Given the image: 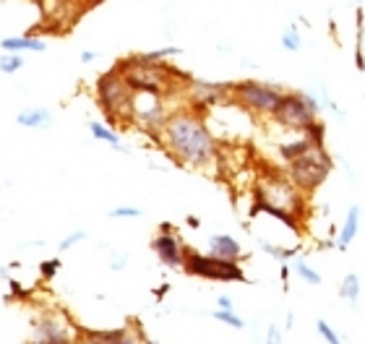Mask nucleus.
<instances>
[{"mask_svg":"<svg viewBox=\"0 0 365 344\" xmlns=\"http://www.w3.org/2000/svg\"><path fill=\"white\" fill-rule=\"evenodd\" d=\"M316 110L305 102L303 92H292V94H284V100H282L279 110L274 113V120L279 123L282 128L287 130H300L303 133L311 123H316Z\"/></svg>","mask_w":365,"mask_h":344,"instance_id":"8","label":"nucleus"},{"mask_svg":"<svg viewBox=\"0 0 365 344\" xmlns=\"http://www.w3.org/2000/svg\"><path fill=\"white\" fill-rule=\"evenodd\" d=\"M160 138L180 165L204 170L217 160V141L196 110H180L170 115L160 130Z\"/></svg>","mask_w":365,"mask_h":344,"instance_id":"1","label":"nucleus"},{"mask_svg":"<svg viewBox=\"0 0 365 344\" xmlns=\"http://www.w3.org/2000/svg\"><path fill=\"white\" fill-rule=\"evenodd\" d=\"M214 318L220 323H227V326H232V329H245V321L240 318V316H235L232 311H225V308H220L217 313H214Z\"/></svg>","mask_w":365,"mask_h":344,"instance_id":"23","label":"nucleus"},{"mask_svg":"<svg viewBox=\"0 0 365 344\" xmlns=\"http://www.w3.org/2000/svg\"><path fill=\"white\" fill-rule=\"evenodd\" d=\"M81 240H86L84 229H76V232H71L68 237H63V240H61V251H68V248H73V245L81 243Z\"/></svg>","mask_w":365,"mask_h":344,"instance_id":"30","label":"nucleus"},{"mask_svg":"<svg viewBox=\"0 0 365 344\" xmlns=\"http://www.w3.org/2000/svg\"><path fill=\"white\" fill-rule=\"evenodd\" d=\"M58 271H61V259L42 261V266H39V274H42V279H53Z\"/></svg>","mask_w":365,"mask_h":344,"instance_id":"29","label":"nucleus"},{"mask_svg":"<svg viewBox=\"0 0 365 344\" xmlns=\"http://www.w3.org/2000/svg\"><path fill=\"white\" fill-rule=\"evenodd\" d=\"M125 331L110 329V331H81L78 344H123Z\"/></svg>","mask_w":365,"mask_h":344,"instance_id":"15","label":"nucleus"},{"mask_svg":"<svg viewBox=\"0 0 365 344\" xmlns=\"http://www.w3.org/2000/svg\"><path fill=\"white\" fill-rule=\"evenodd\" d=\"M99 3H105V0H86V6H99Z\"/></svg>","mask_w":365,"mask_h":344,"instance_id":"36","label":"nucleus"},{"mask_svg":"<svg viewBox=\"0 0 365 344\" xmlns=\"http://www.w3.org/2000/svg\"><path fill=\"white\" fill-rule=\"evenodd\" d=\"M209 253L212 256H220V259H227V261H240L243 259V248L237 243L232 235H212L209 237Z\"/></svg>","mask_w":365,"mask_h":344,"instance_id":"12","label":"nucleus"},{"mask_svg":"<svg viewBox=\"0 0 365 344\" xmlns=\"http://www.w3.org/2000/svg\"><path fill=\"white\" fill-rule=\"evenodd\" d=\"M300 45H303L300 31H297L295 24H289L287 29L282 31V47H284V50H289V53H297V50H300Z\"/></svg>","mask_w":365,"mask_h":344,"instance_id":"20","label":"nucleus"},{"mask_svg":"<svg viewBox=\"0 0 365 344\" xmlns=\"http://www.w3.org/2000/svg\"><path fill=\"white\" fill-rule=\"evenodd\" d=\"M329 172H331V157L327 154V149H311L303 157L287 162V175L305 193H311L319 185H324Z\"/></svg>","mask_w":365,"mask_h":344,"instance_id":"5","label":"nucleus"},{"mask_svg":"<svg viewBox=\"0 0 365 344\" xmlns=\"http://www.w3.org/2000/svg\"><path fill=\"white\" fill-rule=\"evenodd\" d=\"M261 248H264L267 253H272V256L279 261V264H287V261L292 259V251H284V248H274V245L267 243V240H261Z\"/></svg>","mask_w":365,"mask_h":344,"instance_id":"27","label":"nucleus"},{"mask_svg":"<svg viewBox=\"0 0 365 344\" xmlns=\"http://www.w3.org/2000/svg\"><path fill=\"white\" fill-rule=\"evenodd\" d=\"M267 344H282V331H279V326H269V331H267Z\"/></svg>","mask_w":365,"mask_h":344,"instance_id":"31","label":"nucleus"},{"mask_svg":"<svg viewBox=\"0 0 365 344\" xmlns=\"http://www.w3.org/2000/svg\"><path fill=\"white\" fill-rule=\"evenodd\" d=\"M190 102L196 108H214L225 100L227 94H232V84H209V81H190L188 84Z\"/></svg>","mask_w":365,"mask_h":344,"instance_id":"11","label":"nucleus"},{"mask_svg":"<svg viewBox=\"0 0 365 344\" xmlns=\"http://www.w3.org/2000/svg\"><path fill=\"white\" fill-rule=\"evenodd\" d=\"M358 227H360V209L358 207H350V212H347V217H344V224H342V232H339V251H344L347 245L355 240V235H358Z\"/></svg>","mask_w":365,"mask_h":344,"instance_id":"16","label":"nucleus"},{"mask_svg":"<svg viewBox=\"0 0 365 344\" xmlns=\"http://www.w3.org/2000/svg\"><path fill=\"white\" fill-rule=\"evenodd\" d=\"M24 61H21V53H6L3 55V73H16V71L21 68Z\"/></svg>","mask_w":365,"mask_h":344,"instance_id":"24","label":"nucleus"},{"mask_svg":"<svg viewBox=\"0 0 365 344\" xmlns=\"http://www.w3.org/2000/svg\"><path fill=\"white\" fill-rule=\"evenodd\" d=\"M316 329H319V334L324 337V342H327V344H342V339L336 337V331L331 329V326H329V323L324 321V318H321V321L316 323Z\"/></svg>","mask_w":365,"mask_h":344,"instance_id":"26","label":"nucleus"},{"mask_svg":"<svg viewBox=\"0 0 365 344\" xmlns=\"http://www.w3.org/2000/svg\"><path fill=\"white\" fill-rule=\"evenodd\" d=\"M339 295H342V300H347L352 308L358 306V298H360V279L358 274H347L342 279V287H339Z\"/></svg>","mask_w":365,"mask_h":344,"instance_id":"19","label":"nucleus"},{"mask_svg":"<svg viewBox=\"0 0 365 344\" xmlns=\"http://www.w3.org/2000/svg\"><path fill=\"white\" fill-rule=\"evenodd\" d=\"M144 344H157V342H152V339H146V342Z\"/></svg>","mask_w":365,"mask_h":344,"instance_id":"37","label":"nucleus"},{"mask_svg":"<svg viewBox=\"0 0 365 344\" xmlns=\"http://www.w3.org/2000/svg\"><path fill=\"white\" fill-rule=\"evenodd\" d=\"M152 248L157 253V259L170 269H180L185 264V256H188V248L180 243V237L175 232H162L160 229V235L154 237Z\"/></svg>","mask_w":365,"mask_h":344,"instance_id":"10","label":"nucleus"},{"mask_svg":"<svg viewBox=\"0 0 365 344\" xmlns=\"http://www.w3.org/2000/svg\"><path fill=\"white\" fill-rule=\"evenodd\" d=\"M89 128H91V136L97 138V141H107V144H113V146H118V149H123V146H120V136H118L113 128H107L105 123L91 120ZM123 152H128V149H123Z\"/></svg>","mask_w":365,"mask_h":344,"instance_id":"18","label":"nucleus"},{"mask_svg":"<svg viewBox=\"0 0 365 344\" xmlns=\"http://www.w3.org/2000/svg\"><path fill=\"white\" fill-rule=\"evenodd\" d=\"M73 342V331L63 313H47L39 321H34L29 344H71Z\"/></svg>","mask_w":365,"mask_h":344,"instance_id":"9","label":"nucleus"},{"mask_svg":"<svg viewBox=\"0 0 365 344\" xmlns=\"http://www.w3.org/2000/svg\"><path fill=\"white\" fill-rule=\"evenodd\" d=\"M144 342H146L144 334H128V331H125V339H123V344H144Z\"/></svg>","mask_w":365,"mask_h":344,"instance_id":"32","label":"nucleus"},{"mask_svg":"<svg viewBox=\"0 0 365 344\" xmlns=\"http://www.w3.org/2000/svg\"><path fill=\"white\" fill-rule=\"evenodd\" d=\"M303 133H305L308 138H311V144L316 146V149H324V138H327V128H324V125H321L319 120L311 123V125H308V128H305Z\"/></svg>","mask_w":365,"mask_h":344,"instance_id":"22","label":"nucleus"},{"mask_svg":"<svg viewBox=\"0 0 365 344\" xmlns=\"http://www.w3.org/2000/svg\"><path fill=\"white\" fill-rule=\"evenodd\" d=\"M16 123L24 128H47L53 123V113L47 108H26L16 115Z\"/></svg>","mask_w":365,"mask_h":344,"instance_id":"14","label":"nucleus"},{"mask_svg":"<svg viewBox=\"0 0 365 344\" xmlns=\"http://www.w3.org/2000/svg\"><path fill=\"white\" fill-rule=\"evenodd\" d=\"M6 53H45L47 45L39 37H6L0 42Z\"/></svg>","mask_w":365,"mask_h":344,"instance_id":"13","label":"nucleus"},{"mask_svg":"<svg viewBox=\"0 0 365 344\" xmlns=\"http://www.w3.org/2000/svg\"><path fill=\"white\" fill-rule=\"evenodd\" d=\"M110 217H113V219H138V217H141V209L118 207V209H113V212H110Z\"/></svg>","mask_w":365,"mask_h":344,"instance_id":"28","label":"nucleus"},{"mask_svg":"<svg viewBox=\"0 0 365 344\" xmlns=\"http://www.w3.org/2000/svg\"><path fill=\"white\" fill-rule=\"evenodd\" d=\"M311 149H316V146L311 144V138L305 136H300L297 141H289V144H279V157L284 162H292V160H297V157H303V154H308Z\"/></svg>","mask_w":365,"mask_h":344,"instance_id":"17","label":"nucleus"},{"mask_svg":"<svg viewBox=\"0 0 365 344\" xmlns=\"http://www.w3.org/2000/svg\"><path fill=\"white\" fill-rule=\"evenodd\" d=\"M118 68L123 71V76L128 78V84L133 86V92H149V94H165L173 89V78L178 81H190L185 73L175 71L168 63H152L144 61L141 55H133L128 61H120Z\"/></svg>","mask_w":365,"mask_h":344,"instance_id":"3","label":"nucleus"},{"mask_svg":"<svg viewBox=\"0 0 365 344\" xmlns=\"http://www.w3.org/2000/svg\"><path fill=\"white\" fill-rule=\"evenodd\" d=\"M178 53H180L178 47H162V50H154V53H141V58L152 63H162L165 58H173V55H178Z\"/></svg>","mask_w":365,"mask_h":344,"instance_id":"25","label":"nucleus"},{"mask_svg":"<svg viewBox=\"0 0 365 344\" xmlns=\"http://www.w3.org/2000/svg\"><path fill=\"white\" fill-rule=\"evenodd\" d=\"M97 58L99 55L94 53V50H84V53H81V63H94Z\"/></svg>","mask_w":365,"mask_h":344,"instance_id":"33","label":"nucleus"},{"mask_svg":"<svg viewBox=\"0 0 365 344\" xmlns=\"http://www.w3.org/2000/svg\"><path fill=\"white\" fill-rule=\"evenodd\" d=\"M230 97H235L237 105L245 108L248 113L274 118V113L279 110L282 100H284V92H279L272 84H261V81H243V84L232 86Z\"/></svg>","mask_w":365,"mask_h":344,"instance_id":"6","label":"nucleus"},{"mask_svg":"<svg viewBox=\"0 0 365 344\" xmlns=\"http://www.w3.org/2000/svg\"><path fill=\"white\" fill-rule=\"evenodd\" d=\"M217 303H220V308H225V311H232V300L225 298V295H222V298L217 300Z\"/></svg>","mask_w":365,"mask_h":344,"instance_id":"35","label":"nucleus"},{"mask_svg":"<svg viewBox=\"0 0 365 344\" xmlns=\"http://www.w3.org/2000/svg\"><path fill=\"white\" fill-rule=\"evenodd\" d=\"M110 266L123 269V266H125V256H113V259H110Z\"/></svg>","mask_w":365,"mask_h":344,"instance_id":"34","label":"nucleus"},{"mask_svg":"<svg viewBox=\"0 0 365 344\" xmlns=\"http://www.w3.org/2000/svg\"><path fill=\"white\" fill-rule=\"evenodd\" d=\"M185 274L201 276V279H214V282H245L243 269L237 266V261L220 259V256H204V253L188 251L185 256Z\"/></svg>","mask_w":365,"mask_h":344,"instance_id":"7","label":"nucleus"},{"mask_svg":"<svg viewBox=\"0 0 365 344\" xmlns=\"http://www.w3.org/2000/svg\"><path fill=\"white\" fill-rule=\"evenodd\" d=\"M295 271L300 274V279H303V282H308L311 287H319V284H321V274L316 271V269L308 266V264H305L303 259L295 261Z\"/></svg>","mask_w":365,"mask_h":344,"instance_id":"21","label":"nucleus"},{"mask_svg":"<svg viewBox=\"0 0 365 344\" xmlns=\"http://www.w3.org/2000/svg\"><path fill=\"white\" fill-rule=\"evenodd\" d=\"M264 209H279L300 219L305 214V191H300L289 175L269 172L256 185V204L251 214H259Z\"/></svg>","mask_w":365,"mask_h":344,"instance_id":"2","label":"nucleus"},{"mask_svg":"<svg viewBox=\"0 0 365 344\" xmlns=\"http://www.w3.org/2000/svg\"><path fill=\"white\" fill-rule=\"evenodd\" d=\"M97 100L99 108L105 110L110 123H130L136 110V92L123 76V71L115 66L107 73L97 78Z\"/></svg>","mask_w":365,"mask_h":344,"instance_id":"4","label":"nucleus"}]
</instances>
